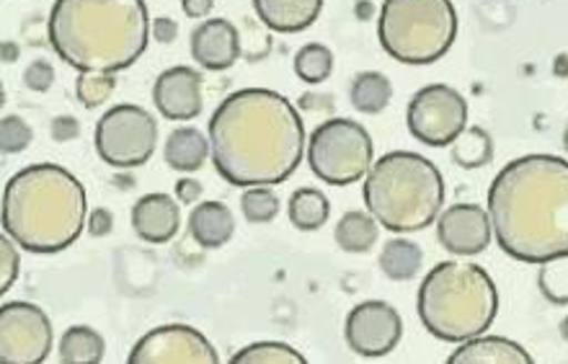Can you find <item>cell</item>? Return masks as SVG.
<instances>
[{
  "label": "cell",
  "instance_id": "cell-1",
  "mask_svg": "<svg viewBox=\"0 0 568 364\" xmlns=\"http://www.w3.org/2000/svg\"><path fill=\"white\" fill-rule=\"evenodd\" d=\"M212 163L233 186H277L307 153L295 104L272 89H241L210 117Z\"/></svg>",
  "mask_w": 568,
  "mask_h": 364
},
{
  "label": "cell",
  "instance_id": "cell-2",
  "mask_svg": "<svg viewBox=\"0 0 568 364\" xmlns=\"http://www.w3.org/2000/svg\"><path fill=\"white\" fill-rule=\"evenodd\" d=\"M494 239L523 264L568 253V161L550 153L523 155L488 186Z\"/></svg>",
  "mask_w": 568,
  "mask_h": 364
},
{
  "label": "cell",
  "instance_id": "cell-3",
  "mask_svg": "<svg viewBox=\"0 0 568 364\" xmlns=\"http://www.w3.org/2000/svg\"><path fill=\"white\" fill-rule=\"evenodd\" d=\"M47 37L78 73H120L148 50V6L145 0H54Z\"/></svg>",
  "mask_w": 568,
  "mask_h": 364
},
{
  "label": "cell",
  "instance_id": "cell-4",
  "mask_svg": "<svg viewBox=\"0 0 568 364\" xmlns=\"http://www.w3.org/2000/svg\"><path fill=\"white\" fill-rule=\"evenodd\" d=\"M89 200L75 173L58 163H31L3 186V233L29 253H60L81 239Z\"/></svg>",
  "mask_w": 568,
  "mask_h": 364
},
{
  "label": "cell",
  "instance_id": "cell-5",
  "mask_svg": "<svg viewBox=\"0 0 568 364\" xmlns=\"http://www.w3.org/2000/svg\"><path fill=\"white\" fill-rule=\"evenodd\" d=\"M416 311L434 338L463 344L494 326L499 292L484 266L439 261L422 280Z\"/></svg>",
  "mask_w": 568,
  "mask_h": 364
},
{
  "label": "cell",
  "instance_id": "cell-6",
  "mask_svg": "<svg viewBox=\"0 0 568 364\" xmlns=\"http://www.w3.org/2000/svg\"><path fill=\"white\" fill-rule=\"evenodd\" d=\"M362 200L367 212L390 233H419L445 208V179L429 158L393 150L365 176Z\"/></svg>",
  "mask_w": 568,
  "mask_h": 364
},
{
  "label": "cell",
  "instance_id": "cell-7",
  "mask_svg": "<svg viewBox=\"0 0 568 364\" xmlns=\"http://www.w3.org/2000/svg\"><path fill=\"white\" fill-rule=\"evenodd\" d=\"M457 37L453 0H385L377 19L383 50L404 65H432Z\"/></svg>",
  "mask_w": 568,
  "mask_h": 364
},
{
  "label": "cell",
  "instance_id": "cell-8",
  "mask_svg": "<svg viewBox=\"0 0 568 364\" xmlns=\"http://www.w3.org/2000/svg\"><path fill=\"white\" fill-rule=\"evenodd\" d=\"M307 165L323 184L349 186L373 169L375 145L369 132L354 120H328L318 124L307 140Z\"/></svg>",
  "mask_w": 568,
  "mask_h": 364
},
{
  "label": "cell",
  "instance_id": "cell-9",
  "mask_svg": "<svg viewBox=\"0 0 568 364\" xmlns=\"http://www.w3.org/2000/svg\"><path fill=\"white\" fill-rule=\"evenodd\" d=\"M93 145H97L101 161L112 169H140L155 153V117L138 104H116L99 120L97 132H93Z\"/></svg>",
  "mask_w": 568,
  "mask_h": 364
},
{
  "label": "cell",
  "instance_id": "cell-10",
  "mask_svg": "<svg viewBox=\"0 0 568 364\" xmlns=\"http://www.w3.org/2000/svg\"><path fill=\"white\" fill-rule=\"evenodd\" d=\"M406 127L424 145H453L457 134L468 127V101L447 83L424 85L408 101Z\"/></svg>",
  "mask_w": 568,
  "mask_h": 364
},
{
  "label": "cell",
  "instance_id": "cell-11",
  "mask_svg": "<svg viewBox=\"0 0 568 364\" xmlns=\"http://www.w3.org/2000/svg\"><path fill=\"white\" fill-rule=\"evenodd\" d=\"M52 323L42 307L27 300L0 305V362L42 364L52 352Z\"/></svg>",
  "mask_w": 568,
  "mask_h": 364
},
{
  "label": "cell",
  "instance_id": "cell-12",
  "mask_svg": "<svg viewBox=\"0 0 568 364\" xmlns=\"http://www.w3.org/2000/svg\"><path fill=\"white\" fill-rule=\"evenodd\" d=\"M404 336V318L385 300H365L354 305L344 323V338L354 354L365 360H381L396 352Z\"/></svg>",
  "mask_w": 568,
  "mask_h": 364
},
{
  "label": "cell",
  "instance_id": "cell-13",
  "mask_svg": "<svg viewBox=\"0 0 568 364\" xmlns=\"http://www.w3.org/2000/svg\"><path fill=\"white\" fill-rule=\"evenodd\" d=\"M130 364H217L215 346L207 342L202 331L184 323H169L148 331L132 346Z\"/></svg>",
  "mask_w": 568,
  "mask_h": 364
},
{
  "label": "cell",
  "instance_id": "cell-14",
  "mask_svg": "<svg viewBox=\"0 0 568 364\" xmlns=\"http://www.w3.org/2000/svg\"><path fill=\"white\" fill-rule=\"evenodd\" d=\"M494 239L488 210L478 204H453L437 218V241L455 256H478Z\"/></svg>",
  "mask_w": 568,
  "mask_h": 364
},
{
  "label": "cell",
  "instance_id": "cell-15",
  "mask_svg": "<svg viewBox=\"0 0 568 364\" xmlns=\"http://www.w3.org/2000/svg\"><path fill=\"white\" fill-rule=\"evenodd\" d=\"M202 75L189 65L163 70L153 83V104L163 120L192 122L202 114Z\"/></svg>",
  "mask_w": 568,
  "mask_h": 364
},
{
  "label": "cell",
  "instance_id": "cell-16",
  "mask_svg": "<svg viewBox=\"0 0 568 364\" xmlns=\"http://www.w3.org/2000/svg\"><path fill=\"white\" fill-rule=\"evenodd\" d=\"M194 62H200L204 70H227L233 68L241 58V34L227 19H210L202 21L192 31L189 39Z\"/></svg>",
  "mask_w": 568,
  "mask_h": 364
},
{
  "label": "cell",
  "instance_id": "cell-17",
  "mask_svg": "<svg viewBox=\"0 0 568 364\" xmlns=\"http://www.w3.org/2000/svg\"><path fill=\"white\" fill-rule=\"evenodd\" d=\"M132 231L138 233V239L153 245H163L173 241V235L181 228V208L179 200H173L171 194H145L140 196L135 208H132Z\"/></svg>",
  "mask_w": 568,
  "mask_h": 364
},
{
  "label": "cell",
  "instance_id": "cell-18",
  "mask_svg": "<svg viewBox=\"0 0 568 364\" xmlns=\"http://www.w3.org/2000/svg\"><path fill=\"white\" fill-rule=\"evenodd\" d=\"M254 11L266 29L297 34L318 21L323 0H254Z\"/></svg>",
  "mask_w": 568,
  "mask_h": 364
},
{
  "label": "cell",
  "instance_id": "cell-19",
  "mask_svg": "<svg viewBox=\"0 0 568 364\" xmlns=\"http://www.w3.org/2000/svg\"><path fill=\"white\" fill-rule=\"evenodd\" d=\"M449 364H532L530 352L504 336H473L447 357Z\"/></svg>",
  "mask_w": 568,
  "mask_h": 364
},
{
  "label": "cell",
  "instance_id": "cell-20",
  "mask_svg": "<svg viewBox=\"0 0 568 364\" xmlns=\"http://www.w3.org/2000/svg\"><path fill=\"white\" fill-rule=\"evenodd\" d=\"M189 233L200 249H223L235 233V215L225 202H200L189 215Z\"/></svg>",
  "mask_w": 568,
  "mask_h": 364
},
{
  "label": "cell",
  "instance_id": "cell-21",
  "mask_svg": "<svg viewBox=\"0 0 568 364\" xmlns=\"http://www.w3.org/2000/svg\"><path fill=\"white\" fill-rule=\"evenodd\" d=\"M212 153L210 140L196 130V127H179L169 134L163 145L165 165L181 173H194L200 171L207 155Z\"/></svg>",
  "mask_w": 568,
  "mask_h": 364
},
{
  "label": "cell",
  "instance_id": "cell-22",
  "mask_svg": "<svg viewBox=\"0 0 568 364\" xmlns=\"http://www.w3.org/2000/svg\"><path fill=\"white\" fill-rule=\"evenodd\" d=\"M381 223L373 218V212L352 210L336 223L334 239L338 249L346 253H367L381 239Z\"/></svg>",
  "mask_w": 568,
  "mask_h": 364
},
{
  "label": "cell",
  "instance_id": "cell-23",
  "mask_svg": "<svg viewBox=\"0 0 568 364\" xmlns=\"http://www.w3.org/2000/svg\"><path fill=\"white\" fill-rule=\"evenodd\" d=\"M106 354V342L97 328L70 326L60 336L58 357L62 364H99Z\"/></svg>",
  "mask_w": 568,
  "mask_h": 364
},
{
  "label": "cell",
  "instance_id": "cell-24",
  "mask_svg": "<svg viewBox=\"0 0 568 364\" xmlns=\"http://www.w3.org/2000/svg\"><path fill=\"white\" fill-rule=\"evenodd\" d=\"M287 215L290 223L297 228V231H318L328 223L331 215V202L328 196L321 192V189L303 186L297 192H292L287 202Z\"/></svg>",
  "mask_w": 568,
  "mask_h": 364
},
{
  "label": "cell",
  "instance_id": "cell-25",
  "mask_svg": "<svg viewBox=\"0 0 568 364\" xmlns=\"http://www.w3.org/2000/svg\"><path fill=\"white\" fill-rule=\"evenodd\" d=\"M393 99V83L388 75L377 73V70H365V73L354 75L349 85L352 107L362 114H381L388 109Z\"/></svg>",
  "mask_w": 568,
  "mask_h": 364
},
{
  "label": "cell",
  "instance_id": "cell-26",
  "mask_svg": "<svg viewBox=\"0 0 568 364\" xmlns=\"http://www.w3.org/2000/svg\"><path fill=\"white\" fill-rule=\"evenodd\" d=\"M424 253L419 245L408 239H393L385 243L381 253V269L383 274L393 282H408L422 272Z\"/></svg>",
  "mask_w": 568,
  "mask_h": 364
},
{
  "label": "cell",
  "instance_id": "cell-27",
  "mask_svg": "<svg viewBox=\"0 0 568 364\" xmlns=\"http://www.w3.org/2000/svg\"><path fill=\"white\" fill-rule=\"evenodd\" d=\"M453 161L460 169H484L494 161V140L480 127H465L453 142Z\"/></svg>",
  "mask_w": 568,
  "mask_h": 364
},
{
  "label": "cell",
  "instance_id": "cell-28",
  "mask_svg": "<svg viewBox=\"0 0 568 364\" xmlns=\"http://www.w3.org/2000/svg\"><path fill=\"white\" fill-rule=\"evenodd\" d=\"M334 73V52L328 50L326 44H305L300 47L295 54V75L303 83L318 85L328 81V75Z\"/></svg>",
  "mask_w": 568,
  "mask_h": 364
},
{
  "label": "cell",
  "instance_id": "cell-29",
  "mask_svg": "<svg viewBox=\"0 0 568 364\" xmlns=\"http://www.w3.org/2000/svg\"><path fill=\"white\" fill-rule=\"evenodd\" d=\"M280 196L272 186H248L241 194V212L251 225H266L280 215Z\"/></svg>",
  "mask_w": 568,
  "mask_h": 364
},
{
  "label": "cell",
  "instance_id": "cell-30",
  "mask_svg": "<svg viewBox=\"0 0 568 364\" xmlns=\"http://www.w3.org/2000/svg\"><path fill=\"white\" fill-rule=\"evenodd\" d=\"M307 360L290 344L282 342H256L246 350L235 352L231 364H305Z\"/></svg>",
  "mask_w": 568,
  "mask_h": 364
},
{
  "label": "cell",
  "instance_id": "cell-31",
  "mask_svg": "<svg viewBox=\"0 0 568 364\" xmlns=\"http://www.w3.org/2000/svg\"><path fill=\"white\" fill-rule=\"evenodd\" d=\"M540 295L554 305H568V253L548 259L538 272Z\"/></svg>",
  "mask_w": 568,
  "mask_h": 364
},
{
  "label": "cell",
  "instance_id": "cell-32",
  "mask_svg": "<svg viewBox=\"0 0 568 364\" xmlns=\"http://www.w3.org/2000/svg\"><path fill=\"white\" fill-rule=\"evenodd\" d=\"M116 73H81L75 81V97L85 109H97L112 99Z\"/></svg>",
  "mask_w": 568,
  "mask_h": 364
},
{
  "label": "cell",
  "instance_id": "cell-33",
  "mask_svg": "<svg viewBox=\"0 0 568 364\" xmlns=\"http://www.w3.org/2000/svg\"><path fill=\"white\" fill-rule=\"evenodd\" d=\"M31 140H34V132H31L27 120L16 114L3 117V122H0V148H3L6 155L23 153L31 145Z\"/></svg>",
  "mask_w": 568,
  "mask_h": 364
},
{
  "label": "cell",
  "instance_id": "cell-34",
  "mask_svg": "<svg viewBox=\"0 0 568 364\" xmlns=\"http://www.w3.org/2000/svg\"><path fill=\"white\" fill-rule=\"evenodd\" d=\"M16 249H19V243L3 233V239H0V295H6L16 284V280H19L21 259Z\"/></svg>",
  "mask_w": 568,
  "mask_h": 364
},
{
  "label": "cell",
  "instance_id": "cell-35",
  "mask_svg": "<svg viewBox=\"0 0 568 364\" xmlns=\"http://www.w3.org/2000/svg\"><path fill=\"white\" fill-rule=\"evenodd\" d=\"M23 83H27L29 91H37V93L50 91L54 83V68L44 60L31 62V65L23 70Z\"/></svg>",
  "mask_w": 568,
  "mask_h": 364
},
{
  "label": "cell",
  "instance_id": "cell-36",
  "mask_svg": "<svg viewBox=\"0 0 568 364\" xmlns=\"http://www.w3.org/2000/svg\"><path fill=\"white\" fill-rule=\"evenodd\" d=\"M78 134H81V122H78L75 117L62 114L52 120V138L58 142H70V140H75Z\"/></svg>",
  "mask_w": 568,
  "mask_h": 364
},
{
  "label": "cell",
  "instance_id": "cell-37",
  "mask_svg": "<svg viewBox=\"0 0 568 364\" xmlns=\"http://www.w3.org/2000/svg\"><path fill=\"white\" fill-rule=\"evenodd\" d=\"M114 228V215L104 208H97L89 215V233L93 239H104V235L112 233Z\"/></svg>",
  "mask_w": 568,
  "mask_h": 364
},
{
  "label": "cell",
  "instance_id": "cell-38",
  "mask_svg": "<svg viewBox=\"0 0 568 364\" xmlns=\"http://www.w3.org/2000/svg\"><path fill=\"white\" fill-rule=\"evenodd\" d=\"M200 196H202V184H200V181H194V179H181L179 184H176V200H179L181 204H194V202H200Z\"/></svg>",
  "mask_w": 568,
  "mask_h": 364
},
{
  "label": "cell",
  "instance_id": "cell-39",
  "mask_svg": "<svg viewBox=\"0 0 568 364\" xmlns=\"http://www.w3.org/2000/svg\"><path fill=\"white\" fill-rule=\"evenodd\" d=\"M212 6H215V0H181V8H184V13L194 21L207 19V16L212 13Z\"/></svg>",
  "mask_w": 568,
  "mask_h": 364
},
{
  "label": "cell",
  "instance_id": "cell-40",
  "mask_svg": "<svg viewBox=\"0 0 568 364\" xmlns=\"http://www.w3.org/2000/svg\"><path fill=\"white\" fill-rule=\"evenodd\" d=\"M176 34H179L176 21H171V19H155L153 21V37L158 39V42L171 44L173 39H176Z\"/></svg>",
  "mask_w": 568,
  "mask_h": 364
},
{
  "label": "cell",
  "instance_id": "cell-41",
  "mask_svg": "<svg viewBox=\"0 0 568 364\" xmlns=\"http://www.w3.org/2000/svg\"><path fill=\"white\" fill-rule=\"evenodd\" d=\"M11 54L16 58V54H19V50H16V47H11L6 42V62H11Z\"/></svg>",
  "mask_w": 568,
  "mask_h": 364
},
{
  "label": "cell",
  "instance_id": "cell-42",
  "mask_svg": "<svg viewBox=\"0 0 568 364\" xmlns=\"http://www.w3.org/2000/svg\"><path fill=\"white\" fill-rule=\"evenodd\" d=\"M561 338L564 342H568V315L561 321Z\"/></svg>",
  "mask_w": 568,
  "mask_h": 364
},
{
  "label": "cell",
  "instance_id": "cell-43",
  "mask_svg": "<svg viewBox=\"0 0 568 364\" xmlns=\"http://www.w3.org/2000/svg\"><path fill=\"white\" fill-rule=\"evenodd\" d=\"M564 148L568 150V127H566V132H564Z\"/></svg>",
  "mask_w": 568,
  "mask_h": 364
}]
</instances>
